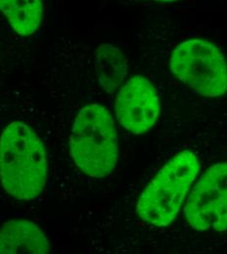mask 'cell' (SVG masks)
I'll list each match as a JSON object with an SVG mask.
<instances>
[{
  "mask_svg": "<svg viewBox=\"0 0 227 254\" xmlns=\"http://www.w3.org/2000/svg\"><path fill=\"white\" fill-rule=\"evenodd\" d=\"M95 69L102 89L107 93H113L128 75V60L118 47L102 44L95 53Z\"/></svg>",
  "mask_w": 227,
  "mask_h": 254,
  "instance_id": "ba28073f",
  "label": "cell"
},
{
  "mask_svg": "<svg viewBox=\"0 0 227 254\" xmlns=\"http://www.w3.org/2000/svg\"><path fill=\"white\" fill-rule=\"evenodd\" d=\"M170 70L182 83L209 98L227 92V63L213 43L193 38L178 44L170 56Z\"/></svg>",
  "mask_w": 227,
  "mask_h": 254,
  "instance_id": "277c9868",
  "label": "cell"
},
{
  "mask_svg": "<svg viewBox=\"0 0 227 254\" xmlns=\"http://www.w3.org/2000/svg\"><path fill=\"white\" fill-rule=\"evenodd\" d=\"M154 1H159V2H173V1H177V0H154Z\"/></svg>",
  "mask_w": 227,
  "mask_h": 254,
  "instance_id": "30bf717a",
  "label": "cell"
},
{
  "mask_svg": "<svg viewBox=\"0 0 227 254\" xmlns=\"http://www.w3.org/2000/svg\"><path fill=\"white\" fill-rule=\"evenodd\" d=\"M160 98L150 80L135 75L126 81L116 95L115 112L130 133L139 135L150 130L160 115Z\"/></svg>",
  "mask_w": 227,
  "mask_h": 254,
  "instance_id": "8992f818",
  "label": "cell"
},
{
  "mask_svg": "<svg viewBox=\"0 0 227 254\" xmlns=\"http://www.w3.org/2000/svg\"><path fill=\"white\" fill-rule=\"evenodd\" d=\"M50 245L34 223L16 219L0 227V254H48Z\"/></svg>",
  "mask_w": 227,
  "mask_h": 254,
  "instance_id": "52a82bcc",
  "label": "cell"
},
{
  "mask_svg": "<svg viewBox=\"0 0 227 254\" xmlns=\"http://www.w3.org/2000/svg\"><path fill=\"white\" fill-rule=\"evenodd\" d=\"M184 215L199 231L227 230V161L211 166L200 178L184 207Z\"/></svg>",
  "mask_w": 227,
  "mask_h": 254,
  "instance_id": "5b68a950",
  "label": "cell"
},
{
  "mask_svg": "<svg viewBox=\"0 0 227 254\" xmlns=\"http://www.w3.org/2000/svg\"><path fill=\"white\" fill-rule=\"evenodd\" d=\"M70 147L82 172L94 178L109 175L119 158L117 129L111 114L99 104L81 109L72 128Z\"/></svg>",
  "mask_w": 227,
  "mask_h": 254,
  "instance_id": "7a4b0ae2",
  "label": "cell"
},
{
  "mask_svg": "<svg viewBox=\"0 0 227 254\" xmlns=\"http://www.w3.org/2000/svg\"><path fill=\"white\" fill-rule=\"evenodd\" d=\"M47 178V159L40 138L29 126L12 123L0 136V181L20 200L37 197Z\"/></svg>",
  "mask_w": 227,
  "mask_h": 254,
  "instance_id": "6da1fadb",
  "label": "cell"
},
{
  "mask_svg": "<svg viewBox=\"0 0 227 254\" xmlns=\"http://www.w3.org/2000/svg\"><path fill=\"white\" fill-rule=\"evenodd\" d=\"M0 11L18 34L31 35L42 20V0H0Z\"/></svg>",
  "mask_w": 227,
  "mask_h": 254,
  "instance_id": "9c48e42d",
  "label": "cell"
},
{
  "mask_svg": "<svg viewBox=\"0 0 227 254\" xmlns=\"http://www.w3.org/2000/svg\"><path fill=\"white\" fill-rule=\"evenodd\" d=\"M199 160L190 151L170 159L142 191L136 206L140 219L152 226L172 222L199 172Z\"/></svg>",
  "mask_w": 227,
  "mask_h": 254,
  "instance_id": "3957f363",
  "label": "cell"
}]
</instances>
